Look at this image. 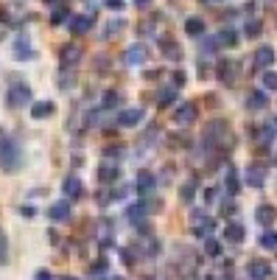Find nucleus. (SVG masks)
I'll return each mask as SVG.
<instances>
[{
  "mask_svg": "<svg viewBox=\"0 0 277 280\" xmlns=\"http://www.w3.org/2000/svg\"><path fill=\"white\" fill-rule=\"evenodd\" d=\"M22 163V154H20V146L9 138V135L0 132V165H3L9 174H14Z\"/></svg>",
  "mask_w": 277,
  "mask_h": 280,
  "instance_id": "nucleus-1",
  "label": "nucleus"
},
{
  "mask_svg": "<svg viewBox=\"0 0 277 280\" xmlns=\"http://www.w3.org/2000/svg\"><path fill=\"white\" fill-rule=\"evenodd\" d=\"M216 230V222L210 216H204V213H193V233L199 238H210Z\"/></svg>",
  "mask_w": 277,
  "mask_h": 280,
  "instance_id": "nucleus-2",
  "label": "nucleus"
},
{
  "mask_svg": "<svg viewBox=\"0 0 277 280\" xmlns=\"http://www.w3.org/2000/svg\"><path fill=\"white\" fill-rule=\"evenodd\" d=\"M31 101V90H28L26 84H11V90H9V104L11 106H22V104H28Z\"/></svg>",
  "mask_w": 277,
  "mask_h": 280,
  "instance_id": "nucleus-3",
  "label": "nucleus"
},
{
  "mask_svg": "<svg viewBox=\"0 0 277 280\" xmlns=\"http://www.w3.org/2000/svg\"><path fill=\"white\" fill-rule=\"evenodd\" d=\"M140 121H143V110H140V106L123 110L121 115H118V123H121V126H137Z\"/></svg>",
  "mask_w": 277,
  "mask_h": 280,
  "instance_id": "nucleus-4",
  "label": "nucleus"
},
{
  "mask_svg": "<svg viewBox=\"0 0 277 280\" xmlns=\"http://www.w3.org/2000/svg\"><path fill=\"white\" fill-rule=\"evenodd\" d=\"M246 182H249L252 188H263V182H266V171H263V165L252 163L249 168H246Z\"/></svg>",
  "mask_w": 277,
  "mask_h": 280,
  "instance_id": "nucleus-5",
  "label": "nucleus"
},
{
  "mask_svg": "<svg viewBox=\"0 0 277 280\" xmlns=\"http://www.w3.org/2000/svg\"><path fill=\"white\" fill-rule=\"evenodd\" d=\"M274 62V48L272 45H261L255 51V68H269Z\"/></svg>",
  "mask_w": 277,
  "mask_h": 280,
  "instance_id": "nucleus-6",
  "label": "nucleus"
},
{
  "mask_svg": "<svg viewBox=\"0 0 277 280\" xmlns=\"http://www.w3.org/2000/svg\"><path fill=\"white\" fill-rule=\"evenodd\" d=\"M269 275H272V269H269L266 261H252L249 264V277L252 280H269Z\"/></svg>",
  "mask_w": 277,
  "mask_h": 280,
  "instance_id": "nucleus-7",
  "label": "nucleus"
},
{
  "mask_svg": "<svg viewBox=\"0 0 277 280\" xmlns=\"http://www.w3.org/2000/svg\"><path fill=\"white\" fill-rule=\"evenodd\" d=\"M196 121V106L191 104V101H185V104L176 110V123H193Z\"/></svg>",
  "mask_w": 277,
  "mask_h": 280,
  "instance_id": "nucleus-8",
  "label": "nucleus"
},
{
  "mask_svg": "<svg viewBox=\"0 0 277 280\" xmlns=\"http://www.w3.org/2000/svg\"><path fill=\"white\" fill-rule=\"evenodd\" d=\"M48 216L54 219V222H64V219L70 216V202H56V205H51Z\"/></svg>",
  "mask_w": 277,
  "mask_h": 280,
  "instance_id": "nucleus-9",
  "label": "nucleus"
},
{
  "mask_svg": "<svg viewBox=\"0 0 277 280\" xmlns=\"http://www.w3.org/2000/svg\"><path fill=\"white\" fill-rule=\"evenodd\" d=\"M143 59H146V48L143 45H132L126 51V56H123V62L126 64H143Z\"/></svg>",
  "mask_w": 277,
  "mask_h": 280,
  "instance_id": "nucleus-10",
  "label": "nucleus"
},
{
  "mask_svg": "<svg viewBox=\"0 0 277 280\" xmlns=\"http://www.w3.org/2000/svg\"><path fill=\"white\" fill-rule=\"evenodd\" d=\"M134 188H137V193H151V190L157 188V180L151 174H140L137 180H134Z\"/></svg>",
  "mask_w": 277,
  "mask_h": 280,
  "instance_id": "nucleus-11",
  "label": "nucleus"
},
{
  "mask_svg": "<svg viewBox=\"0 0 277 280\" xmlns=\"http://www.w3.org/2000/svg\"><path fill=\"white\" fill-rule=\"evenodd\" d=\"M219 79L224 81V84H229V81L235 79V64L229 62V59H221L219 62Z\"/></svg>",
  "mask_w": 277,
  "mask_h": 280,
  "instance_id": "nucleus-12",
  "label": "nucleus"
},
{
  "mask_svg": "<svg viewBox=\"0 0 277 280\" xmlns=\"http://www.w3.org/2000/svg\"><path fill=\"white\" fill-rule=\"evenodd\" d=\"M216 39H219V48H233V45H238V34H235L233 28H227V31L216 34Z\"/></svg>",
  "mask_w": 277,
  "mask_h": 280,
  "instance_id": "nucleus-13",
  "label": "nucleus"
},
{
  "mask_svg": "<svg viewBox=\"0 0 277 280\" xmlns=\"http://www.w3.org/2000/svg\"><path fill=\"white\" fill-rule=\"evenodd\" d=\"M185 31L191 34V37L204 34V20H199V17H188V20H185Z\"/></svg>",
  "mask_w": 277,
  "mask_h": 280,
  "instance_id": "nucleus-14",
  "label": "nucleus"
},
{
  "mask_svg": "<svg viewBox=\"0 0 277 280\" xmlns=\"http://www.w3.org/2000/svg\"><path fill=\"white\" fill-rule=\"evenodd\" d=\"M90 26H93V17H70V31L76 34H84Z\"/></svg>",
  "mask_w": 277,
  "mask_h": 280,
  "instance_id": "nucleus-15",
  "label": "nucleus"
},
{
  "mask_svg": "<svg viewBox=\"0 0 277 280\" xmlns=\"http://www.w3.org/2000/svg\"><path fill=\"white\" fill-rule=\"evenodd\" d=\"M224 185H227V193H238V171L233 168V165H229L227 168V177H224Z\"/></svg>",
  "mask_w": 277,
  "mask_h": 280,
  "instance_id": "nucleus-16",
  "label": "nucleus"
},
{
  "mask_svg": "<svg viewBox=\"0 0 277 280\" xmlns=\"http://www.w3.org/2000/svg\"><path fill=\"white\" fill-rule=\"evenodd\" d=\"M224 235H227V241H233V244H241V241H244V227H241V224H227V230H224Z\"/></svg>",
  "mask_w": 277,
  "mask_h": 280,
  "instance_id": "nucleus-17",
  "label": "nucleus"
},
{
  "mask_svg": "<svg viewBox=\"0 0 277 280\" xmlns=\"http://www.w3.org/2000/svg\"><path fill=\"white\" fill-rule=\"evenodd\" d=\"M51 112H54V104H51V101H37V104L31 106L34 118H45V115H51Z\"/></svg>",
  "mask_w": 277,
  "mask_h": 280,
  "instance_id": "nucleus-18",
  "label": "nucleus"
},
{
  "mask_svg": "<svg viewBox=\"0 0 277 280\" xmlns=\"http://www.w3.org/2000/svg\"><path fill=\"white\" fill-rule=\"evenodd\" d=\"M246 106H249V110H263V106H266V95H263L261 90L249 93V98H246Z\"/></svg>",
  "mask_w": 277,
  "mask_h": 280,
  "instance_id": "nucleus-19",
  "label": "nucleus"
},
{
  "mask_svg": "<svg viewBox=\"0 0 277 280\" xmlns=\"http://www.w3.org/2000/svg\"><path fill=\"white\" fill-rule=\"evenodd\" d=\"M258 222H261V224H269V222H272V219H274V207L272 205H261V207H258Z\"/></svg>",
  "mask_w": 277,
  "mask_h": 280,
  "instance_id": "nucleus-20",
  "label": "nucleus"
},
{
  "mask_svg": "<svg viewBox=\"0 0 277 280\" xmlns=\"http://www.w3.org/2000/svg\"><path fill=\"white\" fill-rule=\"evenodd\" d=\"M174 98H176V87H166V90H160V95H157V104H160V106H168Z\"/></svg>",
  "mask_w": 277,
  "mask_h": 280,
  "instance_id": "nucleus-21",
  "label": "nucleus"
},
{
  "mask_svg": "<svg viewBox=\"0 0 277 280\" xmlns=\"http://www.w3.org/2000/svg\"><path fill=\"white\" fill-rule=\"evenodd\" d=\"M64 193H67L70 199L81 193V185H79V180H76V177H67V180H64Z\"/></svg>",
  "mask_w": 277,
  "mask_h": 280,
  "instance_id": "nucleus-22",
  "label": "nucleus"
},
{
  "mask_svg": "<svg viewBox=\"0 0 277 280\" xmlns=\"http://www.w3.org/2000/svg\"><path fill=\"white\" fill-rule=\"evenodd\" d=\"M261 247L263 249H277V233L274 230H266V233L261 235Z\"/></svg>",
  "mask_w": 277,
  "mask_h": 280,
  "instance_id": "nucleus-23",
  "label": "nucleus"
},
{
  "mask_svg": "<svg viewBox=\"0 0 277 280\" xmlns=\"http://www.w3.org/2000/svg\"><path fill=\"white\" fill-rule=\"evenodd\" d=\"M98 177H101V182H112V180L118 177V168H115V165H101Z\"/></svg>",
  "mask_w": 277,
  "mask_h": 280,
  "instance_id": "nucleus-24",
  "label": "nucleus"
},
{
  "mask_svg": "<svg viewBox=\"0 0 277 280\" xmlns=\"http://www.w3.org/2000/svg\"><path fill=\"white\" fill-rule=\"evenodd\" d=\"M244 31H246V37H258V34H261V20H255V17H252V20H246Z\"/></svg>",
  "mask_w": 277,
  "mask_h": 280,
  "instance_id": "nucleus-25",
  "label": "nucleus"
},
{
  "mask_svg": "<svg viewBox=\"0 0 277 280\" xmlns=\"http://www.w3.org/2000/svg\"><path fill=\"white\" fill-rule=\"evenodd\" d=\"M62 56H64V62H76V59H79V48H76V45H64L62 48Z\"/></svg>",
  "mask_w": 277,
  "mask_h": 280,
  "instance_id": "nucleus-26",
  "label": "nucleus"
},
{
  "mask_svg": "<svg viewBox=\"0 0 277 280\" xmlns=\"http://www.w3.org/2000/svg\"><path fill=\"white\" fill-rule=\"evenodd\" d=\"M263 87H266V90H277V73L266 70V73H263Z\"/></svg>",
  "mask_w": 277,
  "mask_h": 280,
  "instance_id": "nucleus-27",
  "label": "nucleus"
},
{
  "mask_svg": "<svg viewBox=\"0 0 277 280\" xmlns=\"http://www.w3.org/2000/svg\"><path fill=\"white\" fill-rule=\"evenodd\" d=\"M179 196H182V202H191V199H193V180H191V182H185V185H182Z\"/></svg>",
  "mask_w": 277,
  "mask_h": 280,
  "instance_id": "nucleus-28",
  "label": "nucleus"
},
{
  "mask_svg": "<svg viewBox=\"0 0 277 280\" xmlns=\"http://www.w3.org/2000/svg\"><path fill=\"white\" fill-rule=\"evenodd\" d=\"M204 249H207V255H213V258H219L221 255V247L213 241V238H207V244H204Z\"/></svg>",
  "mask_w": 277,
  "mask_h": 280,
  "instance_id": "nucleus-29",
  "label": "nucleus"
},
{
  "mask_svg": "<svg viewBox=\"0 0 277 280\" xmlns=\"http://www.w3.org/2000/svg\"><path fill=\"white\" fill-rule=\"evenodd\" d=\"M163 51L168 53V59H179V48H176L174 42H163Z\"/></svg>",
  "mask_w": 277,
  "mask_h": 280,
  "instance_id": "nucleus-30",
  "label": "nucleus"
},
{
  "mask_svg": "<svg viewBox=\"0 0 277 280\" xmlns=\"http://www.w3.org/2000/svg\"><path fill=\"white\" fill-rule=\"evenodd\" d=\"M28 56H31V51H28V45L20 39V42H17V59H28Z\"/></svg>",
  "mask_w": 277,
  "mask_h": 280,
  "instance_id": "nucleus-31",
  "label": "nucleus"
},
{
  "mask_svg": "<svg viewBox=\"0 0 277 280\" xmlns=\"http://www.w3.org/2000/svg\"><path fill=\"white\" fill-rule=\"evenodd\" d=\"M115 101H118V93H107V95H104V106H112V104H115Z\"/></svg>",
  "mask_w": 277,
  "mask_h": 280,
  "instance_id": "nucleus-32",
  "label": "nucleus"
},
{
  "mask_svg": "<svg viewBox=\"0 0 277 280\" xmlns=\"http://www.w3.org/2000/svg\"><path fill=\"white\" fill-rule=\"evenodd\" d=\"M204 199H207V202H216V188H207V190H204Z\"/></svg>",
  "mask_w": 277,
  "mask_h": 280,
  "instance_id": "nucleus-33",
  "label": "nucleus"
},
{
  "mask_svg": "<svg viewBox=\"0 0 277 280\" xmlns=\"http://www.w3.org/2000/svg\"><path fill=\"white\" fill-rule=\"evenodd\" d=\"M182 81H185V73H174V84H176V87H179V84H182Z\"/></svg>",
  "mask_w": 277,
  "mask_h": 280,
  "instance_id": "nucleus-34",
  "label": "nucleus"
},
{
  "mask_svg": "<svg viewBox=\"0 0 277 280\" xmlns=\"http://www.w3.org/2000/svg\"><path fill=\"white\" fill-rule=\"evenodd\" d=\"M34 280H54V277H51L48 272H37V277H34Z\"/></svg>",
  "mask_w": 277,
  "mask_h": 280,
  "instance_id": "nucleus-35",
  "label": "nucleus"
},
{
  "mask_svg": "<svg viewBox=\"0 0 277 280\" xmlns=\"http://www.w3.org/2000/svg\"><path fill=\"white\" fill-rule=\"evenodd\" d=\"M109 6H118V9H121V6H123V0H109Z\"/></svg>",
  "mask_w": 277,
  "mask_h": 280,
  "instance_id": "nucleus-36",
  "label": "nucleus"
},
{
  "mask_svg": "<svg viewBox=\"0 0 277 280\" xmlns=\"http://www.w3.org/2000/svg\"><path fill=\"white\" fill-rule=\"evenodd\" d=\"M134 3H137V6H146V3H149V0H134Z\"/></svg>",
  "mask_w": 277,
  "mask_h": 280,
  "instance_id": "nucleus-37",
  "label": "nucleus"
},
{
  "mask_svg": "<svg viewBox=\"0 0 277 280\" xmlns=\"http://www.w3.org/2000/svg\"><path fill=\"white\" fill-rule=\"evenodd\" d=\"M62 280H76V277H62Z\"/></svg>",
  "mask_w": 277,
  "mask_h": 280,
  "instance_id": "nucleus-38",
  "label": "nucleus"
},
{
  "mask_svg": "<svg viewBox=\"0 0 277 280\" xmlns=\"http://www.w3.org/2000/svg\"><path fill=\"white\" fill-rule=\"evenodd\" d=\"M204 3H216V0H204Z\"/></svg>",
  "mask_w": 277,
  "mask_h": 280,
  "instance_id": "nucleus-39",
  "label": "nucleus"
},
{
  "mask_svg": "<svg viewBox=\"0 0 277 280\" xmlns=\"http://www.w3.org/2000/svg\"><path fill=\"white\" fill-rule=\"evenodd\" d=\"M48 3H56V0H48Z\"/></svg>",
  "mask_w": 277,
  "mask_h": 280,
  "instance_id": "nucleus-40",
  "label": "nucleus"
}]
</instances>
